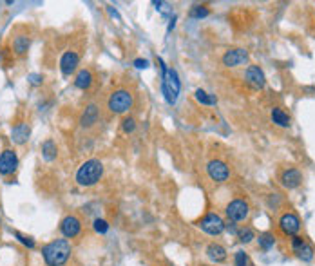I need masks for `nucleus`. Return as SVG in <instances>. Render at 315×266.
Here are the masks:
<instances>
[{
    "mask_svg": "<svg viewBox=\"0 0 315 266\" xmlns=\"http://www.w3.org/2000/svg\"><path fill=\"white\" fill-rule=\"evenodd\" d=\"M73 246L67 239H55L42 248V257L47 266H62L67 263Z\"/></svg>",
    "mask_w": 315,
    "mask_h": 266,
    "instance_id": "f257e3e1",
    "label": "nucleus"
},
{
    "mask_svg": "<svg viewBox=\"0 0 315 266\" xmlns=\"http://www.w3.org/2000/svg\"><path fill=\"white\" fill-rule=\"evenodd\" d=\"M103 176V163L100 159H87L85 163L80 165L76 172V183L80 187H93Z\"/></svg>",
    "mask_w": 315,
    "mask_h": 266,
    "instance_id": "f03ea898",
    "label": "nucleus"
},
{
    "mask_svg": "<svg viewBox=\"0 0 315 266\" xmlns=\"http://www.w3.org/2000/svg\"><path fill=\"white\" fill-rule=\"evenodd\" d=\"M179 91H181V82L176 69H167L161 75V93L165 96V102L174 105L179 98Z\"/></svg>",
    "mask_w": 315,
    "mask_h": 266,
    "instance_id": "7ed1b4c3",
    "label": "nucleus"
},
{
    "mask_svg": "<svg viewBox=\"0 0 315 266\" xmlns=\"http://www.w3.org/2000/svg\"><path fill=\"white\" fill-rule=\"evenodd\" d=\"M132 105H134V96L127 89L112 91L109 100H107V107H109L112 114H125V112H129L132 109Z\"/></svg>",
    "mask_w": 315,
    "mask_h": 266,
    "instance_id": "20e7f679",
    "label": "nucleus"
},
{
    "mask_svg": "<svg viewBox=\"0 0 315 266\" xmlns=\"http://www.w3.org/2000/svg\"><path fill=\"white\" fill-rule=\"evenodd\" d=\"M226 216L230 221L234 223H237V221H245L248 218V214H250V206L245 199H234L230 201L228 205H226Z\"/></svg>",
    "mask_w": 315,
    "mask_h": 266,
    "instance_id": "39448f33",
    "label": "nucleus"
},
{
    "mask_svg": "<svg viewBox=\"0 0 315 266\" xmlns=\"http://www.w3.org/2000/svg\"><path fill=\"white\" fill-rule=\"evenodd\" d=\"M198 226L208 235H220L225 230V221L218 214H206L205 218L198 223Z\"/></svg>",
    "mask_w": 315,
    "mask_h": 266,
    "instance_id": "423d86ee",
    "label": "nucleus"
},
{
    "mask_svg": "<svg viewBox=\"0 0 315 266\" xmlns=\"http://www.w3.org/2000/svg\"><path fill=\"white\" fill-rule=\"evenodd\" d=\"M206 172H208L210 179L216 181V183H225L226 179H228V176H230L228 167H226V163L225 161H221V159H212V161H208Z\"/></svg>",
    "mask_w": 315,
    "mask_h": 266,
    "instance_id": "0eeeda50",
    "label": "nucleus"
},
{
    "mask_svg": "<svg viewBox=\"0 0 315 266\" xmlns=\"http://www.w3.org/2000/svg\"><path fill=\"white\" fill-rule=\"evenodd\" d=\"M18 167V156L13 149H6L0 154V176H9L13 174Z\"/></svg>",
    "mask_w": 315,
    "mask_h": 266,
    "instance_id": "6e6552de",
    "label": "nucleus"
},
{
    "mask_svg": "<svg viewBox=\"0 0 315 266\" xmlns=\"http://www.w3.org/2000/svg\"><path fill=\"white\" fill-rule=\"evenodd\" d=\"M247 60H248V51L243 47L228 49L225 55H223V65L225 67H237V65H243Z\"/></svg>",
    "mask_w": 315,
    "mask_h": 266,
    "instance_id": "1a4fd4ad",
    "label": "nucleus"
},
{
    "mask_svg": "<svg viewBox=\"0 0 315 266\" xmlns=\"http://www.w3.org/2000/svg\"><path fill=\"white\" fill-rule=\"evenodd\" d=\"M279 226H281L283 234H286V235H295V234L299 232V228H301V221H299V218H297L295 214L288 212V214H283L281 216Z\"/></svg>",
    "mask_w": 315,
    "mask_h": 266,
    "instance_id": "9d476101",
    "label": "nucleus"
},
{
    "mask_svg": "<svg viewBox=\"0 0 315 266\" xmlns=\"http://www.w3.org/2000/svg\"><path fill=\"white\" fill-rule=\"evenodd\" d=\"M80 230H82V223H80V219L76 218V216H67L60 223V232L69 239L76 237L80 234Z\"/></svg>",
    "mask_w": 315,
    "mask_h": 266,
    "instance_id": "9b49d317",
    "label": "nucleus"
},
{
    "mask_svg": "<svg viewBox=\"0 0 315 266\" xmlns=\"http://www.w3.org/2000/svg\"><path fill=\"white\" fill-rule=\"evenodd\" d=\"M245 80H247L248 85H252L253 89H263L265 83H267V78H265V73L259 65H250L245 73Z\"/></svg>",
    "mask_w": 315,
    "mask_h": 266,
    "instance_id": "f8f14e48",
    "label": "nucleus"
},
{
    "mask_svg": "<svg viewBox=\"0 0 315 266\" xmlns=\"http://www.w3.org/2000/svg\"><path fill=\"white\" fill-rule=\"evenodd\" d=\"M78 63H80V56L76 55L75 51H67V53H63L62 58H60V69H62V73L65 76H69L71 73H75L76 67H78Z\"/></svg>",
    "mask_w": 315,
    "mask_h": 266,
    "instance_id": "ddd939ff",
    "label": "nucleus"
},
{
    "mask_svg": "<svg viewBox=\"0 0 315 266\" xmlns=\"http://www.w3.org/2000/svg\"><path fill=\"white\" fill-rule=\"evenodd\" d=\"M98 116H100V109H98V105L96 103H89L85 110L82 112V116H80V125H82L83 129H91L96 122H98Z\"/></svg>",
    "mask_w": 315,
    "mask_h": 266,
    "instance_id": "4468645a",
    "label": "nucleus"
},
{
    "mask_svg": "<svg viewBox=\"0 0 315 266\" xmlns=\"http://www.w3.org/2000/svg\"><path fill=\"white\" fill-rule=\"evenodd\" d=\"M302 181V174L297 169H288L281 174V185L284 188H297Z\"/></svg>",
    "mask_w": 315,
    "mask_h": 266,
    "instance_id": "2eb2a0df",
    "label": "nucleus"
},
{
    "mask_svg": "<svg viewBox=\"0 0 315 266\" xmlns=\"http://www.w3.org/2000/svg\"><path fill=\"white\" fill-rule=\"evenodd\" d=\"M29 134H31V127L28 123H16L13 129H11V140H13L16 145H24L29 140Z\"/></svg>",
    "mask_w": 315,
    "mask_h": 266,
    "instance_id": "dca6fc26",
    "label": "nucleus"
},
{
    "mask_svg": "<svg viewBox=\"0 0 315 266\" xmlns=\"http://www.w3.org/2000/svg\"><path fill=\"white\" fill-rule=\"evenodd\" d=\"M206 257L214 263H223L226 259V250L225 246H221L220 243H210L206 246Z\"/></svg>",
    "mask_w": 315,
    "mask_h": 266,
    "instance_id": "f3484780",
    "label": "nucleus"
},
{
    "mask_svg": "<svg viewBox=\"0 0 315 266\" xmlns=\"http://www.w3.org/2000/svg\"><path fill=\"white\" fill-rule=\"evenodd\" d=\"M75 85L78 89H89L93 85V73H91L89 69H82V71H78V75L75 78Z\"/></svg>",
    "mask_w": 315,
    "mask_h": 266,
    "instance_id": "a211bd4d",
    "label": "nucleus"
},
{
    "mask_svg": "<svg viewBox=\"0 0 315 266\" xmlns=\"http://www.w3.org/2000/svg\"><path fill=\"white\" fill-rule=\"evenodd\" d=\"M56 154H58V149H56V143L53 140H46L42 143V156L46 161H53L56 159Z\"/></svg>",
    "mask_w": 315,
    "mask_h": 266,
    "instance_id": "6ab92c4d",
    "label": "nucleus"
},
{
    "mask_svg": "<svg viewBox=\"0 0 315 266\" xmlns=\"http://www.w3.org/2000/svg\"><path fill=\"white\" fill-rule=\"evenodd\" d=\"M272 122H274L277 127H288V125H290V116H288L283 109L274 107V109H272Z\"/></svg>",
    "mask_w": 315,
    "mask_h": 266,
    "instance_id": "aec40b11",
    "label": "nucleus"
},
{
    "mask_svg": "<svg viewBox=\"0 0 315 266\" xmlns=\"http://www.w3.org/2000/svg\"><path fill=\"white\" fill-rule=\"evenodd\" d=\"M13 49L16 55H24L26 51L29 49V38L28 36H24V34H20V36H16L13 40Z\"/></svg>",
    "mask_w": 315,
    "mask_h": 266,
    "instance_id": "412c9836",
    "label": "nucleus"
},
{
    "mask_svg": "<svg viewBox=\"0 0 315 266\" xmlns=\"http://www.w3.org/2000/svg\"><path fill=\"white\" fill-rule=\"evenodd\" d=\"M194 96H196V100H198L199 103H203V105H216V103H218V98L212 94H208V93H205L203 89H198V91L194 93Z\"/></svg>",
    "mask_w": 315,
    "mask_h": 266,
    "instance_id": "4be33fe9",
    "label": "nucleus"
},
{
    "mask_svg": "<svg viewBox=\"0 0 315 266\" xmlns=\"http://www.w3.org/2000/svg\"><path fill=\"white\" fill-rule=\"evenodd\" d=\"M237 237H239V241L243 245H248V243H252L253 239H255V232H253V228H250V226H243V228L237 230Z\"/></svg>",
    "mask_w": 315,
    "mask_h": 266,
    "instance_id": "5701e85b",
    "label": "nucleus"
},
{
    "mask_svg": "<svg viewBox=\"0 0 315 266\" xmlns=\"http://www.w3.org/2000/svg\"><path fill=\"white\" fill-rule=\"evenodd\" d=\"M257 241H259V246L263 250H270V248H274V245H275V235L270 232L259 234Z\"/></svg>",
    "mask_w": 315,
    "mask_h": 266,
    "instance_id": "b1692460",
    "label": "nucleus"
},
{
    "mask_svg": "<svg viewBox=\"0 0 315 266\" xmlns=\"http://www.w3.org/2000/svg\"><path fill=\"white\" fill-rule=\"evenodd\" d=\"M208 15H210V9L206 6H194L190 11H189V16H190V18H196V20H201V18H205Z\"/></svg>",
    "mask_w": 315,
    "mask_h": 266,
    "instance_id": "393cba45",
    "label": "nucleus"
},
{
    "mask_svg": "<svg viewBox=\"0 0 315 266\" xmlns=\"http://www.w3.org/2000/svg\"><path fill=\"white\" fill-rule=\"evenodd\" d=\"M295 253H297V257H299V259H302V261H312V259H314V248H312L308 243L302 246V248H299Z\"/></svg>",
    "mask_w": 315,
    "mask_h": 266,
    "instance_id": "a878e982",
    "label": "nucleus"
},
{
    "mask_svg": "<svg viewBox=\"0 0 315 266\" xmlns=\"http://www.w3.org/2000/svg\"><path fill=\"white\" fill-rule=\"evenodd\" d=\"M93 228H94L96 234H107L109 232V223H107L105 219H94Z\"/></svg>",
    "mask_w": 315,
    "mask_h": 266,
    "instance_id": "bb28decb",
    "label": "nucleus"
},
{
    "mask_svg": "<svg viewBox=\"0 0 315 266\" xmlns=\"http://www.w3.org/2000/svg\"><path fill=\"white\" fill-rule=\"evenodd\" d=\"M136 129V120L132 116L129 118H124V122H122V130H124L125 134H130V132H134Z\"/></svg>",
    "mask_w": 315,
    "mask_h": 266,
    "instance_id": "cd10ccee",
    "label": "nucleus"
},
{
    "mask_svg": "<svg viewBox=\"0 0 315 266\" xmlns=\"http://www.w3.org/2000/svg\"><path fill=\"white\" fill-rule=\"evenodd\" d=\"M15 237L20 241L24 246H28V248H34V239L29 237V235H24V234L20 232H15Z\"/></svg>",
    "mask_w": 315,
    "mask_h": 266,
    "instance_id": "c85d7f7f",
    "label": "nucleus"
},
{
    "mask_svg": "<svg viewBox=\"0 0 315 266\" xmlns=\"http://www.w3.org/2000/svg\"><path fill=\"white\" fill-rule=\"evenodd\" d=\"M234 261H236V266H248V255L243 252V250L236 252V257H234Z\"/></svg>",
    "mask_w": 315,
    "mask_h": 266,
    "instance_id": "c756f323",
    "label": "nucleus"
},
{
    "mask_svg": "<svg viewBox=\"0 0 315 266\" xmlns=\"http://www.w3.org/2000/svg\"><path fill=\"white\" fill-rule=\"evenodd\" d=\"M306 245V241L302 237H299V235H294V239H292V248H294V252H297L299 248H302V246Z\"/></svg>",
    "mask_w": 315,
    "mask_h": 266,
    "instance_id": "7c9ffc66",
    "label": "nucleus"
},
{
    "mask_svg": "<svg viewBox=\"0 0 315 266\" xmlns=\"http://www.w3.org/2000/svg\"><path fill=\"white\" fill-rule=\"evenodd\" d=\"M44 82V76L42 75H29V83L31 85H40Z\"/></svg>",
    "mask_w": 315,
    "mask_h": 266,
    "instance_id": "2f4dec72",
    "label": "nucleus"
},
{
    "mask_svg": "<svg viewBox=\"0 0 315 266\" xmlns=\"http://www.w3.org/2000/svg\"><path fill=\"white\" fill-rule=\"evenodd\" d=\"M225 230L230 234H237V228H236V223L234 221H228V223H225Z\"/></svg>",
    "mask_w": 315,
    "mask_h": 266,
    "instance_id": "473e14b6",
    "label": "nucleus"
},
{
    "mask_svg": "<svg viewBox=\"0 0 315 266\" xmlns=\"http://www.w3.org/2000/svg\"><path fill=\"white\" fill-rule=\"evenodd\" d=\"M134 65H136L138 69H147L149 67V60H142V58H138V60H134Z\"/></svg>",
    "mask_w": 315,
    "mask_h": 266,
    "instance_id": "72a5a7b5",
    "label": "nucleus"
}]
</instances>
